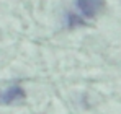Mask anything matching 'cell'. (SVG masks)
Returning a JSON list of instances; mask_svg holds the SVG:
<instances>
[{
	"label": "cell",
	"instance_id": "1",
	"mask_svg": "<svg viewBox=\"0 0 121 114\" xmlns=\"http://www.w3.org/2000/svg\"><path fill=\"white\" fill-rule=\"evenodd\" d=\"M77 7H79V10L82 12L83 16L92 18L103 10L105 0H77Z\"/></svg>",
	"mask_w": 121,
	"mask_h": 114
},
{
	"label": "cell",
	"instance_id": "2",
	"mask_svg": "<svg viewBox=\"0 0 121 114\" xmlns=\"http://www.w3.org/2000/svg\"><path fill=\"white\" fill-rule=\"evenodd\" d=\"M23 98H25V90L18 85H12L5 91H0V103L2 104H12V103L23 99Z\"/></svg>",
	"mask_w": 121,
	"mask_h": 114
},
{
	"label": "cell",
	"instance_id": "3",
	"mask_svg": "<svg viewBox=\"0 0 121 114\" xmlns=\"http://www.w3.org/2000/svg\"><path fill=\"white\" fill-rule=\"evenodd\" d=\"M75 24H83V21L77 18L74 13H69V26H75Z\"/></svg>",
	"mask_w": 121,
	"mask_h": 114
}]
</instances>
